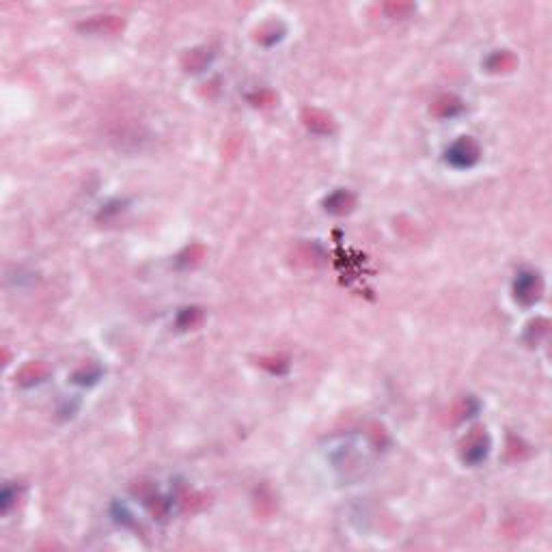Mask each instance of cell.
<instances>
[{
  "label": "cell",
  "mask_w": 552,
  "mask_h": 552,
  "mask_svg": "<svg viewBox=\"0 0 552 552\" xmlns=\"http://www.w3.org/2000/svg\"><path fill=\"white\" fill-rule=\"evenodd\" d=\"M285 34H287V26L281 20H270L255 30V39H257V44L270 48V46H276L279 42H283Z\"/></svg>",
  "instance_id": "8"
},
{
  "label": "cell",
  "mask_w": 552,
  "mask_h": 552,
  "mask_svg": "<svg viewBox=\"0 0 552 552\" xmlns=\"http://www.w3.org/2000/svg\"><path fill=\"white\" fill-rule=\"evenodd\" d=\"M125 28V20L121 15H93L91 20H84L78 24V30L93 32V34H117Z\"/></svg>",
  "instance_id": "4"
},
{
  "label": "cell",
  "mask_w": 552,
  "mask_h": 552,
  "mask_svg": "<svg viewBox=\"0 0 552 552\" xmlns=\"http://www.w3.org/2000/svg\"><path fill=\"white\" fill-rule=\"evenodd\" d=\"M214 58V52L210 48H194L188 50L182 58V67L186 69L188 74H199L203 69L210 65V61Z\"/></svg>",
  "instance_id": "11"
},
{
  "label": "cell",
  "mask_w": 552,
  "mask_h": 552,
  "mask_svg": "<svg viewBox=\"0 0 552 552\" xmlns=\"http://www.w3.org/2000/svg\"><path fill=\"white\" fill-rule=\"evenodd\" d=\"M490 446H492V440L486 429H481V427L472 429L466 436V440L462 442V462L470 464V466H479L490 456Z\"/></svg>",
  "instance_id": "3"
},
{
  "label": "cell",
  "mask_w": 552,
  "mask_h": 552,
  "mask_svg": "<svg viewBox=\"0 0 552 552\" xmlns=\"http://www.w3.org/2000/svg\"><path fill=\"white\" fill-rule=\"evenodd\" d=\"M479 410V403L472 399V397H466V399H462L458 406H456V410H453V414H456V421H464V419H468V417H472V414Z\"/></svg>",
  "instance_id": "17"
},
{
  "label": "cell",
  "mask_w": 552,
  "mask_h": 552,
  "mask_svg": "<svg viewBox=\"0 0 552 552\" xmlns=\"http://www.w3.org/2000/svg\"><path fill=\"white\" fill-rule=\"evenodd\" d=\"M259 365H261L265 371L274 373V375H283V373L289 371V363H287V358H283V356H268V358H261Z\"/></svg>",
  "instance_id": "15"
},
{
  "label": "cell",
  "mask_w": 552,
  "mask_h": 552,
  "mask_svg": "<svg viewBox=\"0 0 552 552\" xmlns=\"http://www.w3.org/2000/svg\"><path fill=\"white\" fill-rule=\"evenodd\" d=\"M48 375H50V367H48L46 363L32 360V363H26V365L18 371L15 380H18L20 387L30 389V387H34V384H42Z\"/></svg>",
  "instance_id": "7"
},
{
  "label": "cell",
  "mask_w": 552,
  "mask_h": 552,
  "mask_svg": "<svg viewBox=\"0 0 552 552\" xmlns=\"http://www.w3.org/2000/svg\"><path fill=\"white\" fill-rule=\"evenodd\" d=\"M203 255H205L203 246H199V244H192L190 249H186V251H184L180 257H177V265H180V268L194 265V263H199V261L203 259Z\"/></svg>",
  "instance_id": "16"
},
{
  "label": "cell",
  "mask_w": 552,
  "mask_h": 552,
  "mask_svg": "<svg viewBox=\"0 0 552 552\" xmlns=\"http://www.w3.org/2000/svg\"><path fill=\"white\" fill-rule=\"evenodd\" d=\"M101 377V369L99 367H80L74 375H72V382L74 384H80V387H91L95 384L97 380Z\"/></svg>",
  "instance_id": "13"
},
{
  "label": "cell",
  "mask_w": 552,
  "mask_h": 552,
  "mask_svg": "<svg viewBox=\"0 0 552 552\" xmlns=\"http://www.w3.org/2000/svg\"><path fill=\"white\" fill-rule=\"evenodd\" d=\"M354 207H356V194L345 188H339L324 199V210L332 216H345V214H350Z\"/></svg>",
  "instance_id": "5"
},
{
  "label": "cell",
  "mask_w": 552,
  "mask_h": 552,
  "mask_svg": "<svg viewBox=\"0 0 552 552\" xmlns=\"http://www.w3.org/2000/svg\"><path fill=\"white\" fill-rule=\"evenodd\" d=\"M302 123L306 125V130L315 132V134H324V136L334 134V130H337L334 119L320 108H304L302 111Z\"/></svg>",
  "instance_id": "6"
},
{
  "label": "cell",
  "mask_w": 552,
  "mask_h": 552,
  "mask_svg": "<svg viewBox=\"0 0 552 552\" xmlns=\"http://www.w3.org/2000/svg\"><path fill=\"white\" fill-rule=\"evenodd\" d=\"M15 501H18V488L11 486V483H7V486L3 488V492H0V509H3V513H7Z\"/></svg>",
  "instance_id": "19"
},
{
  "label": "cell",
  "mask_w": 552,
  "mask_h": 552,
  "mask_svg": "<svg viewBox=\"0 0 552 552\" xmlns=\"http://www.w3.org/2000/svg\"><path fill=\"white\" fill-rule=\"evenodd\" d=\"M483 67H486L490 74H507V72H513V69L518 67V58L509 50H496L483 61Z\"/></svg>",
  "instance_id": "9"
},
{
  "label": "cell",
  "mask_w": 552,
  "mask_h": 552,
  "mask_svg": "<svg viewBox=\"0 0 552 552\" xmlns=\"http://www.w3.org/2000/svg\"><path fill=\"white\" fill-rule=\"evenodd\" d=\"M479 160H481V147L470 136H460L444 151V162L451 164L453 168H472Z\"/></svg>",
  "instance_id": "2"
},
{
  "label": "cell",
  "mask_w": 552,
  "mask_h": 552,
  "mask_svg": "<svg viewBox=\"0 0 552 552\" xmlns=\"http://www.w3.org/2000/svg\"><path fill=\"white\" fill-rule=\"evenodd\" d=\"M464 111V101L458 95H440L432 104V115L436 119H451Z\"/></svg>",
  "instance_id": "10"
},
{
  "label": "cell",
  "mask_w": 552,
  "mask_h": 552,
  "mask_svg": "<svg viewBox=\"0 0 552 552\" xmlns=\"http://www.w3.org/2000/svg\"><path fill=\"white\" fill-rule=\"evenodd\" d=\"M382 11L393 20H403V18H410L414 11H417V5H412V3H384Z\"/></svg>",
  "instance_id": "14"
},
{
  "label": "cell",
  "mask_w": 552,
  "mask_h": 552,
  "mask_svg": "<svg viewBox=\"0 0 552 552\" xmlns=\"http://www.w3.org/2000/svg\"><path fill=\"white\" fill-rule=\"evenodd\" d=\"M544 294V279L537 270H520L513 281V298L522 306H533Z\"/></svg>",
  "instance_id": "1"
},
{
  "label": "cell",
  "mask_w": 552,
  "mask_h": 552,
  "mask_svg": "<svg viewBox=\"0 0 552 552\" xmlns=\"http://www.w3.org/2000/svg\"><path fill=\"white\" fill-rule=\"evenodd\" d=\"M249 101L253 104V106L268 108V106H272V104H276V95H274L272 91L263 89V91H257V93L249 95Z\"/></svg>",
  "instance_id": "18"
},
{
  "label": "cell",
  "mask_w": 552,
  "mask_h": 552,
  "mask_svg": "<svg viewBox=\"0 0 552 552\" xmlns=\"http://www.w3.org/2000/svg\"><path fill=\"white\" fill-rule=\"evenodd\" d=\"M201 322H203V308H199V306H184V308H180V313L175 318L177 330H192Z\"/></svg>",
  "instance_id": "12"
}]
</instances>
